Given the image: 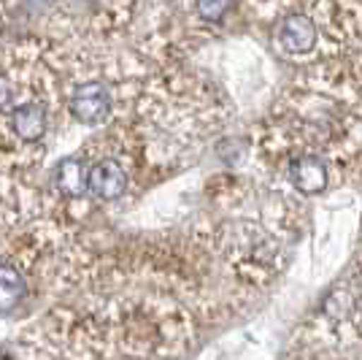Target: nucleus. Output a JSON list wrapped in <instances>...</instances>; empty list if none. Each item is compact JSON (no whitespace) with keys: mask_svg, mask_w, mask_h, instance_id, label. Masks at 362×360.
Listing matches in <instances>:
<instances>
[{"mask_svg":"<svg viewBox=\"0 0 362 360\" xmlns=\"http://www.w3.org/2000/svg\"><path fill=\"white\" fill-rule=\"evenodd\" d=\"M74 233L57 198L0 181V317L41 290H71L90 279L98 257Z\"/></svg>","mask_w":362,"mask_h":360,"instance_id":"nucleus-1","label":"nucleus"},{"mask_svg":"<svg viewBox=\"0 0 362 360\" xmlns=\"http://www.w3.org/2000/svg\"><path fill=\"white\" fill-rule=\"evenodd\" d=\"M68 52L49 38H19L0 49V171L19 174L46 157L65 106ZM71 117V114H68Z\"/></svg>","mask_w":362,"mask_h":360,"instance_id":"nucleus-2","label":"nucleus"},{"mask_svg":"<svg viewBox=\"0 0 362 360\" xmlns=\"http://www.w3.org/2000/svg\"><path fill=\"white\" fill-rule=\"evenodd\" d=\"M284 174L292 190L300 196H319L330 184V165L319 152H300L284 163Z\"/></svg>","mask_w":362,"mask_h":360,"instance_id":"nucleus-3","label":"nucleus"},{"mask_svg":"<svg viewBox=\"0 0 362 360\" xmlns=\"http://www.w3.org/2000/svg\"><path fill=\"white\" fill-rule=\"evenodd\" d=\"M317 38H319L317 19L303 14V11L287 14L279 22V28H276V41L281 46V52H287V55H308L317 46Z\"/></svg>","mask_w":362,"mask_h":360,"instance_id":"nucleus-4","label":"nucleus"},{"mask_svg":"<svg viewBox=\"0 0 362 360\" xmlns=\"http://www.w3.org/2000/svg\"><path fill=\"white\" fill-rule=\"evenodd\" d=\"M257 3H273V0H257Z\"/></svg>","mask_w":362,"mask_h":360,"instance_id":"nucleus-5","label":"nucleus"}]
</instances>
